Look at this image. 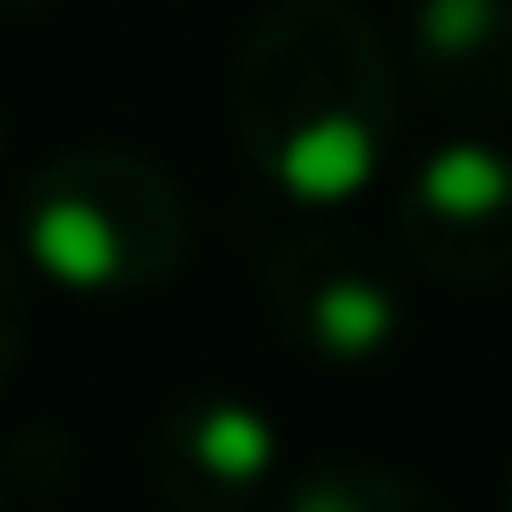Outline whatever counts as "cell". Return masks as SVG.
Listing matches in <instances>:
<instances>
[{
	"label": "cell",
	"mask_w": 512,
	"mask_h": 512,
	"mask_svg": "<svg viewBox=\"0 0 512 512\" xmlns=\"http://www.w3.org/2000/svg\"><path fill=\"white\" fill-rule=\"evenodd\" d=\"M226 121L279 196L332 211L400 144V53L354 0H272L234 46Z\"/></svg>",
	"instance_id": "6da1fadb"
},
{
	"label": "cell",
	"mask_w": 512,
	"mask_h": 512,
	"mask_svg": "<svg viewBox=\"0 0 512 512\" xmlns=\"http://www.w3.org/2000/svg\"><path fill=\"white\" fill-rule=\"evenodd\" d=\"M16 241L61 294H151L189 264V196L159 159L128 144H76L23 174Z\"/></svg>",
	"instance_id": "7a4b0ae2"
},
{
	"label": "cell",
	"mask_w": 512,
	"mask_h": 512,
	"mask_svg": "<svg viewBox=\"0 0 512 512\" xmlns=\"http://www.w3.org/2000/svg\"><path fill=\"white\" fill-rule=\"evenodd\" d=\"M264 309L317 362H377L407 332V279L354 226L309 219L264 256Z\"/></svg>",
	"instance_id": "3957f363"
},
{
	"label": "cell",
	"mask_w": 512,
	"mask_h": 512,
	"mask_svg": "<svg viewBox=\"0 0 512 512\" xmlns=\"http://www.w3.org/2000/svg\"><path fill=\"white\" fill-rule=\"evenodd\" d=\"M400 249L437 287H497L512 279V151L497 144H437L400 181Z\"/></svg>",
	"instance_id": "277c9868"
},
{
	"label": "cell",
	"mask_w": 512,
	"mask_h": 512,
	"mask_svg": "<svg viewBox=\"0 0 512 512\" xmlns=\"http://www.w3.org/2000/svg\"><path fill=\"white\" fill-rule=\"evenodd\" d=\"M279 475V422L241 392H181L151 422V490L166 512H249Z\"/></svg>",
	"instance_id": "5b68a950"
},
{
	"label": "cell",
	"mask_w": 512,
	"mask_h": 512,
	"mask_svg": "<svg viewBox=\"0 0 512 512\" xmlns=\"http://www.w3.org/2000/svg\"><path fill=\"white\" fill-rule=\"evenodd\" d=\"M407 68L445 113H512V0H415Z\"/></svg>",
	"instance_id": "8992f818"
},
{
	"label": "cell",
	"mask_w": 512,
	"mask_h": 512,
	"mask_svg": "<svg viewBox=\"0 0 512 512\" xmlns=\"http://www.w3.org/2000/svg\"><path fill=\"white\" fill-rule=\"evenodd\" d=\"M279 512H452L445 497L422 475L392 460H369V452H332V460H309L287 475Z\"/></svg>",
	"instance_id": "52a82bcc"
},
{
	"label": "cell",
	"mask_w": 512,
	"mask_h": 512,
	"mask_svg": "<svg viewBox=\"0 0 512 512\" xmlns=\"http://www.w3.org/2000/svg\"><path fill=\"white\" fill-rule=\"evenodd\" d=\"M31 256H23V241L0 226V384L16 377L23 347H31V317H38V287H31Z\"/></svg>",
	"instance_id": "ba28073f"
},
{
	"label": "cell",
	"mask_w": 512,
	"mask_h": 512,
	"mask_svg": "<svg viewBox=\"0 0 512 512\" xmlns=\"http://www.w3.org/2000/svg\"><path fill=\"white\" fill-rule=\"evenodd\" d=\"M31 8H46V0H0V16H31Z\"/></svg>",
	"instance_id": "9c48e42d"
},
{
	"label": "cell",
	"mask_w": 512,
	"mask_h": 512,
	"mask_svg": "<svg viewBox=\"0 0 512 512\" xmlns=\"http://www.w3.org/2000/svg\"><path fill=\"white\" fill-rule=\"evenodd\" d=\"M38 512H61V505H38Z\"/></svg>",
	"instance_id": "30bf717a"
}]
</instances>
